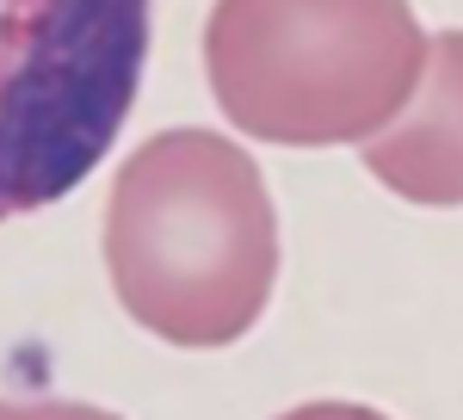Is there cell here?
<instances>
[{
  "instance_id": "5",
  "label": "cell",
  "mask_w": 463,
  "mask_h": 420,
  "mask_svg": "<svg viewBox=\"0 0 463 420\" xmlns=\"http://www.w3.org/2000/svg\"><path fill=\"white\" fill-rule=\"evenodd\" d=\"M0 420H118L111 408H93V402H0Z\"/></svg>"
},
{
  "instance_id": "3",
  "label": "cell",
  "mask_w": 463,
  "mask_h": 420,
  "mask_svg": "<svg viewBox=\"0 0 463 420\" xmlns=\"http://www.w3.org/2000/svg\"><path fill=\"white\" fill-rule=\"evenodd\" d=\"M148 0H0V223L69 198L118 142Z\"/></svg>"
},
{
  "instance_id": "4",
  "label": "cell",
  "mask_w": 463,
  "mask_h": 420,
  "mask_svg": "<svg viewBox=\"0 0 463 420\" xmlns=\"http://www.w3.org/2000/svg\"><path fill=\"white\" fill-rule=\"evenodd\" d=\"M364 174L402 205H463V32H432L427 81L383 137L364 142Z\"/></svg>"
},
{
  "instance_id": "1",
  "label": "cell",
  "mask_w": 463,
  "mask_h": 420,
  "mask_svg": "<svg viewBox=\"0 0 463 420\" xmlns=\"http://www.w3.org/2000/svg\"><path fill=\"white\" fill-rule=\"evenodd\" d=\"M118 310L185 352L235 347L279 284V205L241 142L204 124L155 130L106 198Z\"/></svg>"
},
{
  "instance_id": "6",
  "label": "cell",
  "mask_w": 463,
  "mask_h": 420,
  "mask_svg": "<svg viewBox=\"0 0 463 420\" xmlns=\"http://www.w3.org/2000/svg\"><path fill=\"white\" fill-rule=\"evenodd\" d=\"M279 420H390V415H377L364 402H303V408H290Z\"/></svg>"
},
{
  "instance_id": "2",
  "label": "cell",
  "mask_w": 463,
  "mask_h": 420,
  "mask_svg": "<svg viewBox=\"0 0 463 420\" xmlns=\"http://www.w3.org/2000/svg\"><path fill=\"white\" fill-rule=\"evenodd\" d=\"M432 37L408 0H216L204 74L253 142L334 148L383 137L427 81Z\"/></svg>"
}]
</instances>
